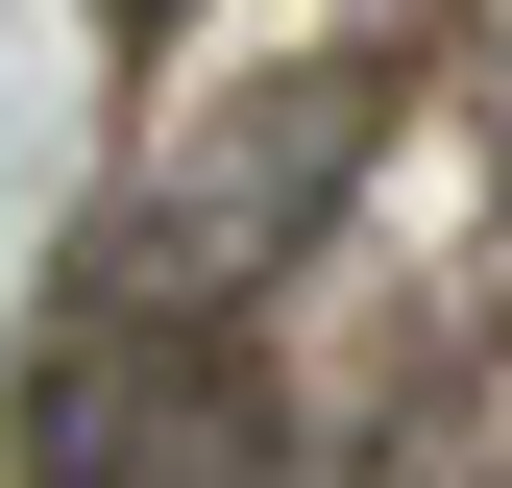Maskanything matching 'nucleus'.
<instances>
[{
    "mask_svg": "<svg viewBox=\"0 0 512 488\" xmlns=\"http://www.w3.org/2000/svg\"><path fill=\"white\" fill-rule=\"evenodd\" d=\"M342 171H366V74H244V98H196V147L147 171V220L98 244V293H147V318L269 293L293 244L342 220Z\"/></svg>",
    "mask_w": 512,
    "mask_h": 488,
    "instance_id": "f257e3e1",
    "label": "nucleus"
},
{
    "mask_svg": "<svg viewBox=\"0 0 512 488\" xmlns=\"http://www.w3.org/2000/svg\"><path fill=\"white\" fill-rule=\"evenodd\" d=\"M25 488H293V440H269V391L196 342V318H74L25 366Z\"/></svg>",
    "mask_w": 512,
    "mask_h": 488,
    "instance_id": "f03ea898",
    "label": "nucleus"
},
{
    "mask_svg": "<svg viewBox=\"0 0 512 488\" xmlns=\"http://www.w3.org/2000/svg\"><path fill=\"white\" fill-rule=\"evenodd\" d=\"M98 25H122V49H171V25H196V0H98Z\"/></svg>",
    "mask_w": 512,
    "mask_h": 488,
    "instance_id": "7ed1b4c3",
    "label": "nucleus"
},
{
    "mask_svg": "<svg viewBox=\"0 0 512 488\" xmlns=\"http://www.w3.org/2000/svg\"><path fill=\"white\" fill-rule=\"evenodd\" d=\"M488 147H512V25H488Z\"/></svg>",
    "mask_w": 512,
    "mask_h": 488,
    "instance_id": "20e7f679",
    "label": "nucleus"
}]
</instances>
